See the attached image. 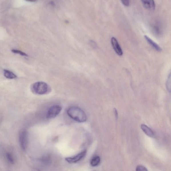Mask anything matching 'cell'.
I'll return each instance as SVG.
<instances>
[{
    "instance_id": "15",
    "label": "cell",
    "mask_w": 171,
    "mask_h": 171,
    "mask_svg": "<svg viewBox=\"0 0 171 171\" xmlns=\"http://www.w3.org/2000/svg\"><path fill=\"white\" fill-rule=\"evenodd\" d=\"M136 170L137 171H147L148 170L145 167L143 166H138L136 167Z\"/></svg>"
},
{
    "instance_id": "7",
    "label": "cell",
    "mask_w": 171,
    "mask_h": 171,
    "mask_svg": "<svg viewBox=\"0 0 171 171\" xmlns=\"http://www.w3.org/2000/svg\"><path fill=\"white\" fill-rule=\"evenodd\" d=\"M141 1L145 9L150 11L154 10L156 5L154 0H141Z\"/></svg>"
},
{
    "instance_id": "6",
    "label": "cell",
    "mask_w": 171,
    "mask_h": 171,
    "mask_svg": "<svg viewBox=\"0 0 171 171\" xmlns=\"http://www.w3.org/2000/svg\"><path fill=\"white\" fill-rule=\"evenodd\" d=\"M111 43L114 50L116 54L119 56H122V51L116 39L114 37H112L111 39Z\"/></svg>"
},
{
    "instance_id": "2",
    "label": "cell",
    "mask_w": 171,
    "mask_h": 171,
    "mask_svg": "<svg viewBox=\"0 0 171 171\" xmlns=\"http://www.w3.org/2000/svg\"><path fill=\"white\" fill-rule=\"evenodd\" d=\"M31 89L33 93L39 95L48 94L51 90L48 85L43 82H38L33 84Z\"/></svg>"
},
{
    "instance_id": "16",
    "label": "cell",
    "mask_w": 171,
    "mask_h": 171,
    "mask_svg": "<svg viewBox=\"0 0 171 171\" xmlns=\"http://www.w3.org/2000/svg\"><path fill=\"white\" fill-rule=\"evenodd\" d=\"M123 4L126 7H128L130 4L129 0H121Z\"/></svg>"
},
{
    "instance_id": "11",
    "label": "cell",
    "mask_w": 171,
    "mask_h": 171,
    "mask_svg": "<svg viewBox=\"0 0 171 171\" xmlns=\"http://www.w3.org/2000/svg\"><path fill=\"white\" fill-rule=\"evenodd\" d=\"M101 159L99 156H95L92 158L90 164L91 166L93 167L96 166L100 164Z\"/></svg>"
},
{
    "instance_id": "5",
    "label": "cell",
    "mask_w": 171,
    "mask_h": 171,
    "mask_svg": "<svg viewBox=\"0 0 171 171\" xmlns=\"http://www.w3.org/2000/svg\"><path fill=\"white\" fill-rule=\"evenodd\" d=\"M86 154H87V150H84L75 156L68 157L65 159L67 162L70 164H74V163L75 164L82 160L86 156Z\"/></svg>"
},
{
    "instance_id": "17",
    "label": "cell",
    "mask_w": 171,
    "mask_h": 171,
    "mask_svg": "<svg viewBox=\"0 0 171 171\" xmlns=\"http://www.w3.org/2000/svg\"><path fill=\"white\" fill-rule=\"evenodd\" d=\"M114 110L115 111V115H116V117H117V111L115 109Z\"/></svg>"
},
{
    "instance_id": "13",
    "label": "cell",
    "mask_w": 171,
    "mask_h": 171,
    "mask_svg": "<svg viewBox=\"0 0 171 171\" xmlns=\"http://www.w3.org/2000/svg\"><path fill=\"white\" fill-rule=\"evenodd\" d=\"M7 158L8 160L11 164H13L15 162L14 159L11 153H7L6 154Z\"/></svg>"
},
{
    "instance_id": "8",
    "label": "cell",
    "mask_w": 171,
    "mask_h": 171,
    "mask_svg": "<svg viewBox=\"0 0 171 171\" xmlns=\"http://www.w3.org/2000/svg\"><path fill=\"white\" fill-rule=\"evenodd\" d=\"M141 128L145 134L149 137H152L154 136V132L146 125L144 124L141 125Z\"/></svg>"
},
{
    "instance_id": "19",
    "label": "cell",
    "mask_w": 171,
    "mask_h": 171,
    "mask_svg": "<svg viewBox=\"0 0 171 171\" xmlns=\"http://www.w3.org/2000/svg\"><path fill=\"white\" fill-rule=\"evenodd\" d=\"M50 4L52 5H54V3L53 2V1H51L50 3Z\"/></svg>"
},
{
    "instance_id": "9",
    "label": "cell",
    "mask_w": 171,
    "mask_h": 171,
    "mask_svg": "<svg viewBox=\"0 0 171 171\" xmlns=\"http://www.w3.org/2000/svg\"><path fill=\"white\" fill-rule=\"evenodd\" d=\"M145 40H146L149 44L152 46L153 48L158 52H161L162 50V49L156 43L152 41L151 39L149 38L147 36H144Z\"/></svg>"
},
{
    "instance_id": "18",
    "label": "cell",
    "mask_w": 171,
    "mask_h": 171,
    "mask_svg": "<svg viewBox=\"0 0 171 171\" xmlns=\"http://www.w3.org/2000/svg\"><path fill=\"white\" fill-rule=\"evenodd\" d=\"M25 1L30 2H35L37 0H25Z\"/></svg>"
},
{
    "instance_id": "14",
    "label": "cell",
    "mask_w": 171,
    "mask_h": 171,
    "mask_svg": "<svg viewBox=\"0 0 171 171\" xmlns=\"http://www.w3.org/2000/svg\"><path fill=\"white\" fill-rule=\"evenodd\" d=\"M166 86L167 89H168V91L170 92L171 89V75L170 74L169 75L168 80H167L166 83Z\"/></svg>"
},
{
    "instance_id": "12",
    "label": "cell",
    "mask_w": 171,
    "mask_h": 171,
    "mask_svg": "<svg viewBox=\"0 0 171 171\" xmlns=\"http://www.w3.org/2000/svg\"><path fill=\"white\" fill-rule=\"evenodd\" d=\"M11 52L13 53L20 55L25 57H28V55L25 53L22 52V51L16 50V49H13L11 51Z\"/></svg>"
},
{
    "instance_id": "10",
    "label": "cell",
    "mask_w": 171,
    "mask_h": 171,
    "mask_svg": "<svg viewBox=\"0 0 171 171\" xmlns=\"http://www.w3.org/2000/svg\"><path fill=\"white\" fill-rule=\"evenodd\" d=\"M3 73L5 77L8 79H13L17 77L16 75L9 70L5 69L4 70Z\"/></svg>"
},
{
    "instance_id": "3",
    "label": "cell",
    "mask_w": 171,
    "mask_h": 171,
    "mask_svg": "<svg viewBox=\"0 0 171 171\" xmlns=\"http://www.w3.org/2000/svg\"><path fill=\"white\" fill-rule=\"evenodd\" d=\"M19 141L23 150H26L28 145V136L27 132L25 130L21 132L19 135Z\"/></svg>"
},
{
    "instance_id": "1",
    "label": "cell",
    "mask_w": 171,
    "mask_h": 171,
    "mask_svg": "<svg viewBox=\"0 0 171 171\" xmlns=\"http://www.w3.org/2000/svg\"><path fill=\"white\" fill-rule=\"evenodd\" d=\"M67 113L70 117L78 122H84L87 120L85 113L79 107H70L68 109Z\"/></svg>"
},
{
    "instance_id": "4",
    "label": "cell",
    "mask_w": 171,
    "mask_h": 171,
    "mask_svg": "<svg viewBox=\"0 0 171 171\" xmlns=\"http://www.w3.org/2000/svg\"><path fill=\"white\" fill-rule=\"evenodd\" d=\"M62 110L60 106L55 105L52 106L49 109L47 114V117L48 119H52L56 117L59 114Z\"/></svg>"
}]
</instances>
